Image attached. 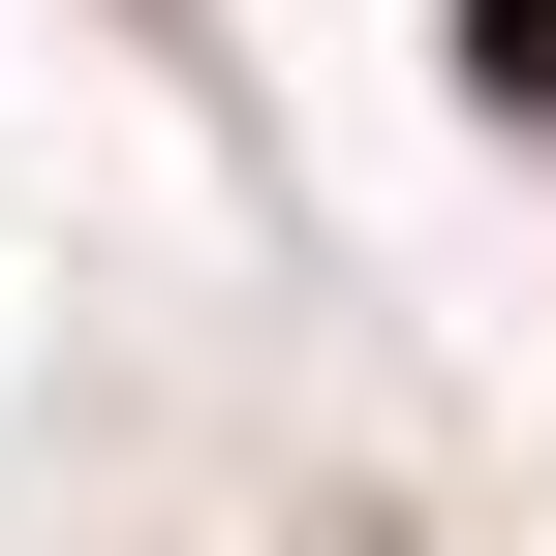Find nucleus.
I'll list each match as a JSON object with an SVG mask.
<instances>
[{
  "label": "nucleus",
  "mask_w": 556,
  "mask_h": 556,
  "mask_svg": "<svg viewBox=\"0 0 556 556\" xmlns=\"http://www.w3.org/2000/svg\"><path fill=\"white\" fill-rule=\"evenodd\" d=\"M464 62H495V93H526V124H556V0H464Z\"/></svg>",
  "instance_id": "1"
}]
</instances>
